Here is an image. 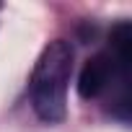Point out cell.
I'll list each match as a JSON object with an SVG mask.
<instances>
[{"mask_svg":"<svg viewBox=\"0 0 132 132\" xmlns=\"http://www.w3.org/2000/svg\"><path fill=\"white\" fill-rule=\"evenodd\" d=\"M111 60L117 65V75L122 80H127V73H129V62H132V26L127 21H119L114 29H111Z\"/></svg>","mask_w":132,"mask_h":132,"instance_id":"obj_3","label":"cell"},{"mask_svg":"<svg viewBox=\"0 0 132 132\" xmlns=\"http://www.w3.org/2000/svg\"><path fill=\"white\" fill-rule=\"evenodd\" d=\"M73 75V47L65 39L49 42L31 73V104L42 122L57 124L68 114V83Z\"/></svg>","mask_w":132,"mask_h":132,"instance_id":"obj_1","label":"cell"},{"mask_svg":"<svg viewBox=\"0 0 132 132\" xmlns=\"http://www.w3.org/2000/svg\"><path fill=\"white\" fill-rule=\"evenodd\" d=\"M114 75H117V65H114L111 54L109 52L93 54L83 65V70L78 75V93H80V98H96L98 93H104Z\"/></svg>","mask_w":132,"mask_h":132,"instance_id":"obj_2","label":"cell"}]
</instances>
